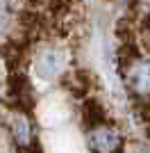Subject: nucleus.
I'll return each instance as SVG.
<instances>
[{"instance_id":"f03ea898","label":"nucleus","mask_w":150,"mask_h":153,"mask_svg":"<svg viewBox=\"0 0 150 153\" xmlns=\"http://www.w3.org/2000/svg\"><path fill=\"white\" fill-rule=\"evenodd\" d=\"M82 119L87 123V128L91 130H98V128H105L109 117H107V110L100 105L98 101H87L84 108H82Z\"/></svg>"},{"instance_id":"7ed1b4c3","label":"nucleus","mask_w":150,"mask_h":153,"mask_svg":"<svg viewBox=\"0 0 150 153\" xmlns=\"http://www.w3.org/2000/svg\"><path fill=\"white\" fill-rule=\"evenodd\" d=\"M64 82H66V87H68L77 98H82V96H87L89 91H91V82H93V80H91V76H89L87 71H73Z\"/></svg>"},{"instance_id":"f257e3e1","label":"nucleus","mask_w":150,"mask_h":153,"mask_svg":"<svg viewBox=\"0 0 150 153\" xmlns=\"http://www.w3.org/2000/svg\"><path fill=\"white\" fill-rule=\"evenodd\" d=\"M89 146L93 153H123V142L109 126L91 130V142Z\"/></svg>"},{"instance_id":"20e7f679","label":"nucleus","mask_w":150,"mask_h":153,"mask_svg":"<svg viewBox=\"0 0 150 153\" xmlns=\"http://www.w3.org/2000/svg\"><path fill=\"white\" fill-rule=\"evenodd\" d=\"M25 153H39V146L37 144H30V149H25Z\"/></svg>"}]
</instances>
